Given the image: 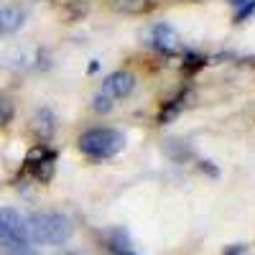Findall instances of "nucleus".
<instances>
[{"mask_svg": "<svg viewBox=\"0 0 255 255\" xmlns=\"http://www.w3.org/2000/svg\"><path fill=\"white\" fill-rule=\"evenodd\" d=\"M28 225V235L38 245H64L72 238V222L59 215V212H33L26 220Z\"/></svg>", "mask_w": 255, "mask_h": 255, "instance_id": "obj_1", "label": "nucleus"}, {"mask_svg": "<svg viewBox=\"0 0 255 255\" xmlns=\"http://www.w3.org/2000/svg\"><path fill=\"white\" fill-rule=\"evenodd\" d=\"M123 145H125V135L115 128H92V130L79 135V151L95 161L113 158L115 153L123 151Z\"/></svg>", "mask_w": 255, "mask_h": 255, "instance_id": "obj_2", "label": "nucleus"}, {"mask_svg": "<svg viewBox=\"0 0 255 255\" xmlns=\"http://www.w3.org/2000/svg\"><path fill=\"white\" fill-rule=\"evenodd\" d=\"M23 245H31L26 217H20V212L10 207H0V250L23 248Z\"/></svg>", "mask_w": 255, "mask_h": 255, "instance_id": "obj_3", "label": "nucleus"}, {"mask_svg": "<svg viewBox=\"0 0 255 255\" xmlns=\"http://www.w3.org/2000/svg\"><path fill=\"white\" fill-rule=\"evenodd\" d=\"M133 87H135V77H133L130 72L118 69V72H113V74L105 77V82H102V95H108L110 100H113V97H128V95L133 92Z\"/></svg>", "mask_w": 255, "mask_h": 255, "instance_id": "obj_4", "label": "nucleus"}, {"mask_svg": "<svg viewBox=\"0 0 255 255\" xmlns=\"http://www.w3.org/2000/svg\"><path fill=\"white\" fill-rule=\"evenodd\" d=\"M151 46H153L156 51L166 54V56H171V54H176V51L181 49V38H179V33L168 26V23H158V26L151 31Z\"/></svg>", "mask_w": 255, "mask_h": 255, "instance_id": "obj_5", "label": "nucleus"}, {"mask_svg": "<svg viewBox=\"0 0 255 255\" xmlns=\"http://www.w3.org/2000/svg\"><path fill=\"white\" fill-rule=\"evenodd\" d=\"M31 128H33L36 138H41V140H51V135L56 133V118H54V113H51L49 108H41V110L33 115Z\"/></svg>", "mask_w": 255, "mask_h": 255, "instance_id": "obj_6", "label": "nucleus"}, {"mask_svg": "<svg viewBox=\"0 0 255 255\" xmlns=\"http://www.w3.org/2000/svg\"><path fill=\"white\" fill-rule=\"evenodd\" d=\"M54 161H56V151L46 158H41L36 163H26V171L38 181V184H49L54 179Z\"/></svg>", "mask_w": 255, "mask_h": 255, "instance_id": "obj_7", "label": "nucleus"}, {"mask_svg": "<svg viewBox=\"0 0 255 255\" xmlns=\"http://www.w3.org/2000/svg\"><path fill=\"white\" fill-rule=\"evenodd\" d=\"M189 97H191L189 92H181L179 97H174V100L163 102V108L158 110V123H161V125H166V123L176 120V118H179V113L184 110V105H189V102H186Z\"/></svg>", "mask_w": 255, "mask_h": 255, "instance_id": "obj_8", "label": "nucleus"}, {"mask_svg": "<svg viewBox=\"0 0 255 255\" xmlns=\"http://www.w3.org/2000/svg\"><path fill=\"white\" fill-rule=\"evenodd\" d=\"M23 26V13L15 8H3L0 10V36L3 33H15Z\"/></svg>", "mask_w": 255, "mask_h": 255, "instance_id": "obj_9", "label": "nucleus"}, {"mask_svg": "<svg viewBox=\"0 0 255 255\" xmlns=\"http://www.w3.org/2000/svg\"><path fill=\"white\" fill-rule=\"evenodd\" d=\"M110 8L118 13H148L153 0H110Z\"/></svg>", "mask_w": 255, "mask_h": 255, "instance_id": "obj_10", "label": "nucleus"}, {"mask_svg": "<svg viewBox=\"0 0 255 255\" xmlns=\"http://www.w3.org/2000/svg\"><path fill=\"white\" fill-rule=\"evenodd\" d=\"M204 64H207V59H204L202 54H194V51H186V54H184V72H186V74L202 69Z\"/></svg>", "mask_w": 255, "mask_h": 255, "instance_id": "obj_11", "label": "nucleus"}, {"mask_svg": "<svg viewBox=\"0 0 255 255\" xmlns=\"http://www.w3.org/2000/svg\"><path fill=\"white\" fill-rule=\"evenodd\" d=\"M13 102L8 97H0V125H8L13 120Z\"/></svg>", "mask_w": 255, "mask_h": 255, "instance_id": "obj_12", "label": "nucleus"}, {"mask_svg": "<svg viewBox=\"0 0 255 255\" xmlns=\"http://www.w3.org/2000/svg\"><path fill=\"white\" fill-rule=\"evenodd\" d=\"M92 110L95 113H110L113 110V100L108 97V95H95V100H92Z\"/></svg>", "mask_w": 255, "mask_h": 255, "instance_id": "obj_13", "label": "nucleus"}, {"mask_svg": "<svg viewBox=\"0 0 255 255\" xmlns=\"http://www.w3.org/2000/svg\"><path fill=\"white\" fill-rule=\"evenodd\" d=\"M0 255H41V253L33 250L31 245H23V248H3Z\"/></svg>", "mask_w": 255, "mask_h": 255, "instance_id": "obj_14", "label": "nucleus"}, {"mask_svg": "<svg viewBox=\"0 0 255 255\" xmlns=\"http://www.w3.org/2000/svg\"><path fill=\"white\" fill-rule=\"evenodd\" d=\"M199 171L207 174V176H212V179H217V176H220V168L212 163V161H199Z\"/></svg>", "mask_w": 255, "mask_h": 255, "instance_id": "obj_15", "label": "nucleus"}, {"mask_svg": "<svg viewBox=\"0 0 255 255\" xmlns=\"http://www.w3.org/2000/svg\"><path fill=\"white\" fill-rule=\"evenodd\" d=\"M253 10H255V0H250V3H245V5H243V8H240V10L235 13V23H243V20H245V18H248V15L253 13Z\"/></svg>", "mask_w": 255, "mask_h": 255, "instance_id": "obj_16", "label": "nucleus"}, {"mask_svg": "<svg viewBox=\"0 0 255 255\" xmlns=\"http://www.w3.org/2000/svg\"><path fill=\"white\" fill-rule=\"evenodd\" d=\"M108 253L110 255H135L130 248H118V245H108Z\"/></svg>", "mask_w": 255, "mask_h": 255, "instance_id": "obj_17", "label": "nucleus"}, {"mask_svg": "<svg viewBox=\"0 0 255 255\" xmlns=\"http://www.w3.org/2000/svg\"><path fill=\"white\" fill-rule=\"evenodd\" d=\"M230 3H232V5H235V8H243L245 3H250V0H230Z\"/></svg>", "mask_w": 255, "mask_h": 255, "instance_id": "obj_18", "label": "nucleus"}, {"mask_svg": "<svg viewBox=\"0 0 255 255\" xmlns=\"http://www.w3.org/2000/svg\"><path fill=\"white\" fill-rule=\"evenodd\" d=\"M97 69H100V61H92V64H90V74H95Z\"/></svg>", "mask_w": 255, "mask_h": 255, "instance_id": "obj_19", "label": "nucleus"}, {"mask_svg": "<svg viewBox=\"0 0 255 255\" xmlns=\"http://www.w3.org/2000/svg\"><path fill=\"white\" fill-rule=\"evenodd\" d=\"M64 255H82V253H64Z\"/></svg>", "mask_w": 255, "mask_h": 255, "instance_id": "obj_20", "label": "nucleus"}]
</instances>
